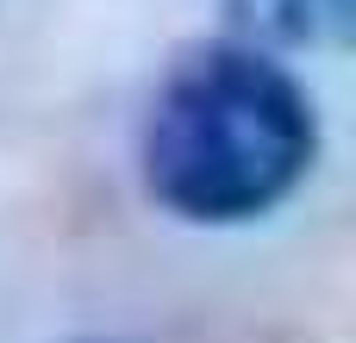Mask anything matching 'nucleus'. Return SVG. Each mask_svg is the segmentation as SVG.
Returning <instances> with one entry per match:
<instances>
[{
	"label": "nucleus",
	"mask_w": 356,
	"mask_h": 343,
	"mask_svg": "<svg viewBox=\"0 0 356 343\" xmlns=\"http://www.w3.org/2000/svg\"><path fill=\"white\" fill-rule=\"evenodd\" d=\"M225 25L238 44L269 56L344 50L356 31V0H225Z\"/></svg>",
	"instance_id": "2"
},
{
	"label": "nucleus",
	"mask_w": 356,
	"mask_h": 343,
	"mask_svg": "<svg viewBox=\"0 0 356 343\" xmlns=\"http://www.w3.org/2000/svg\"><path fill=\"white\" fill-rule=\"evenodd\" d=\"M319 162V106L307 81L238 37L188 44L144 112L138 175L150 206L181 225L232 231L288 206Z\"/></svg>",
	"instance_id": "1"
},
{
	"label": "nucleus",
	"mask_w": 356,
	"mask_h": 343,
	"mask_svg": "<svg viewBox=\"0 0 356 343\" xmlns=\"http://www.w3.org/2000/svg\"><path fill=\"white\" fill-rule=\"evenodd\" d=\"M94 343H106V337H94Z\"/></svg>",
	"instance_id": "3"
}]
</instances>
